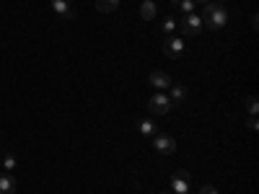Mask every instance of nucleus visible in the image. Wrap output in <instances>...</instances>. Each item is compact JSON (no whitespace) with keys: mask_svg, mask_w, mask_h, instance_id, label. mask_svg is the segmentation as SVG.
I'll return each mask as SVG.
<instances>
[{"mask_svg":"<svg viewBox=\"0 0 259 194\" xmlns=\"http://www.w3.org/2000/svg\"><path fill=\"white\" fill-rule=\"evenodd\" d=\"M249 129H256V117H249Z\"/></svg>","mask_w":259,"mask_h":194,"instance_id":"19","label":"nucleus"},{"mask_svg":"<svg viewBox=\"0 0 259 194\" xmlns=\"http://www.w3.org/2000/svg\"><path fill=\"white\" fill-rule=\"evenodd\" d=\"M202 26H207L210 31H221L226 24H228V11L221 6V3H205L202 6Z\"/></svg>","mask_w":259,"mask_h":194,"instance_id":"1","label":"nucleus"},{"mask_svg":"<svg viewBox=\"0 0 259 194\" xmlns=\"http://www.w3.org/2000/svg\"><path fill=\"white\" fill-rule=\"evenodd\" d=\"M187 194H189V191H187Z\"/></svg>","mask_w":259,"mask_h":194,"instance_id":"22","label":"nucleus"},{"mask_svg":"<svg viewBox=\"0 0 259 194\" xmlns=\"http://www.w3.org/2000/svg\"><path fill=\"white\" fill-rule=\"evenodd\" d=\"M138 132H140L143 137H156V135H158V127H156L153 119H140V122H138Z\"/></svg>","mask_w":259,"mask_h":194,"instance_id":"9","label":"nucleus"},{"mask_svg":"<svg viewBox=\"0 0 259 194\" xmlns=\"http://www.w3.org/2000/svg\"><path fill=\"white\" fill-rule=\"evenodd\" d=\"M194 3H202L205 6V3H210V0H194Z\"/></svg>","mask_w":259,"mask_h":194,"instance_id":"20","label":"nucleus"},{"mask_svg":"<svg viewBox=\"0 0 259 194\" xmlns=\"http://www.w3.org/2000/svg\"><path fill=\"white\" fill-rule=\"evenodd\" d=\"M0 194H16V179L11 174L0 176Z\"/></svg>","mask_w":259,"mask_h":194,"instance_id":"12","label":"nucleus"},{"mask_svg":"<svg viewBox=\"0 0 259 194\" xmlns=\"http://www.w3.org/2000/svg\"><path fill=\"white\" fill-rule=\"evenodd\" d=\"M171 99H168V93H163V91H158L156 96H150L148 99V112L153 114V117H163V114H168L171 112Z\"/></svg>","mask_w":259,"mask_h":194,"instance_id":"2","label":"nucleus"},{"mask_svg":"<svg viewBox=\"0 0 259 194\" xmlns=\"http://www.w3.org/2000/svg\"><path fill=\"white\" fill-rule=\"evenodd\" d=\"M168 99H171V104H182L187 99V88L182 83H171V96Z\"/></svg>","mask_w":259,"mask_h":194,"instance_id":"11","label":"nucleus"},{"mask_svg":"<svg viewBox=\"0 0 259 194\" xmlns=\"http://www.w3.org/2000/svg\"><path fill=\"white\" fill-rule=\"evenodd\" d=\"M148 80H150V85H156L158 91H166V88H171V83H174V78H171L166 70H153Z\"/></svg>","mask_w":259,"mask_h":194,"instance_id":"8","label":"nucleus"},{"mask_svg":"<svg viewBox=\"0 0 259 194\" xmlns=\"http://www.w3.org/2000/svg\"><path fill=\"white\" fill-rule=\"evenodd\" d=\"M140 16L145 21H153L158 16V6L153 3V0H143V3H140Z\"/></svg>","mask_w":259,"mask_h":194,"instance_id":"10","label":"nucleus"},{"mask_svg":"<svg viewBox=\"0 0 259 194\" xmlns=\"http://www.w3.org/2000/svg\"><path fill=\"white\" fill-rule=\"evenodd\" d=\"M200 194H221V191L215 189L212 184H207V186H202V189H200Z\"/></svg>","mask_w":259,"mask_h":194,"instance_id":"18","label":"nucleus"},{"mask_svg":"<svg viewBox=\"0 0 259 194\" xmlns=\"http://www.w3.org/2000/svg\"><path fill=\"white\" fill-rule=\"evenodd\" d=\"M3 168H6V171H8V174H11V171L16 168V156H11V153H8V156L3 158Z\"/></svg>","mask_w":259,"mask_h":194,"instance_id":"17","label":"nucleus"},{"mask_svg":"<svg viewBox=\"0 0 259 194\" xmlns=\"http://www.w3.org/2000/svg\"><path fill=\"white\" fill-rule=\"evenodd\" d=\"M168 184L174 189V194H187L189 191V171H177Z\"/></svg>","mask_w":259,"mask_h":194,"instance_id":"7","label":"nucleus"},{"mask_svg":"<svg viewBox=\"0 0 259 194\" xmlns=\"http://www.w3.org/2000/svg\"><path fill=\"white\" fill-rule=\"evenodd\" d=\"M171 6L187 16V13H194V6H197V3H194V0H171Z\"/></svg>","mask_w":259,"mask_h":194,"instance_id":"14","label":"nucleus"},{"mask_svg":"<svg viewBox=\"0 0 259 194\" xmlns=\"http://www.w3.org/2000/svg\"><path fill=\"white\" fill-rule=\"evenodd\" d=\"M99 13H114L119 8V0H96Z\"/></svg>","mask_w":259,"mask_h":194,"instance_id":"13","label":"nucleus"},{"mask_svg":"<svg viewBox=\"0 0 259 194\" xmlns=\"http://www.w3.org/2000/svg\"><path fill=\"white\" fill-rule=\"evenodd\" d=\"M200 31H202V18L194 16V13H187L182 18V34L184 36H197Z\"/></svg>","mask_w":259,"mask_h":194,"instance_id":"4","label":"nucleus"},{"mask_svg":"<svg viewBox=\"0 0 259 194\" xmlns=\"http://www.w3.org/2000/svg\"><path fill=\"white\" fill-rule=\"evenodd\" d=\"M246 109H249V117H256V109H259L256 96H249V99H246Z\"/></svg>","mask_w":259,"mask_h":194,"instance_id":"16","label":"nucleus"},{"mask_svg":"<svg viewBox=\"0 0 259 194\" xmlns=\"http://www.w3.org/2000/svg\"><path fill=\"white\" fill-rule=\"evenodd\" d=\"M52 11L65 18V21H73L75 18V6H73V0H52Z\"/></svg>","mask_w":259,"mask_h":194,"instance_id":"6","label":"nucleus"},{"mask_svg":"<svg viewBox=\"0 0 259 194\" xmlns=\"http://www.w3.org/2000/svg\"><path fill=\"white\" fill-rule=\"evenodd\" d=\"M218 3H226V0H218Z\"/></svg>","mask_w":259,"mask_h":194,"instance_id":"21","label":"nucleus"},{"mask_svg":"<svg viewBox=\"0 0 259 194\" xmlns=\"http://www.w3.org/2000/svg\"><path fill=\"white\" fill-rule=\"evenodd\" d=\"M177 26H179V24H177V21H174V18H166V21H163V24H161V34H163V36H174V31H177Z\"/></svg>","mask_w":259,"mask_h":194,"instance_id":"15","label":"nucleus"},{"mask_svg":"<svg viewBox=\"0 0 259 194\" xmlns=\"http://www.w3.org/2000/svg\"><path fill=\"white\" fill-rule=\"evenodd\" d=\"M163 55H166V57H182V55H184V39H182V36H166V41H163Z\"/></svg>","mask_w":259,"mask_h":194,"instance_id":"5","label":"nucleus"},{"mask_svg":"<svg viewBox=\"0 0 259 194\" xmlns=\"http://www.w3.org/2000/svg\"><path fill=\"white\" fill-rule=\"evenodd\" d=\"M153 140V148L158 150L161 156H174V150H177V140L171 137V135H163V132H158L156 137H150Z\"/></svg>","mask_w":259,"mask_h":194,"instance_id":"3","label":"nucleus"}]
</instances>
